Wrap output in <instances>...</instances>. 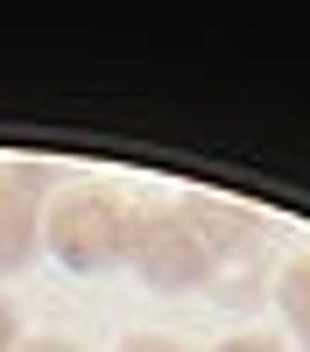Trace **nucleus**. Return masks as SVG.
I'll list each match as a JSON object with an SVG mask.
<instances>
[{"label":"nucleus","mask_w":310,"mask_h":352,"mask_svg":"<svg viewBox=\"0 0 310 352\" xmlns=\"http://www.w3.org/2000/svg\"><path fill=\"white\" fill-rule=\"evenodd\" d=\"M212 352H282V345H275V338H254V331H247V338H225V345H212Z\"/></svg>","instance_id":"6"},{"label":"nucleus","mask_w":310,"mask_h":352,"mask_svg":"<svg viewBox=\"0 0 310 352\" xmlns=\"http://www.w3.org/2000/svg\"><path fill=\"white\" fill-rule=\"evenodd\" d=\"M120 352H177V345H169V338H127Z\"/></svg>","instance_id":"9"},{"label":"nucleus","mask_w":310,"mask_h":352,"mask_svg":"<svg viewBox=\"0 0 310 352\" xmlns=\"http://www.w3.org/2000/svg\"><path fill=\"white\" fill-rule=\"evenodd\" d=\"M282 317H289V331L303 338V352H310V261H289V268H282Z\"/></svg>","instance_id":"5"},{"label":"nucleus","mask_w":310,"mask_h":352,"mask_svg":"<svg viewBox=\"0 0 310 352\" xmlns=\"http://www.w3.org/2000/svg\"><path fill=\"white\" fill-rule=\"evenodd\" d=\"M127 261L148 289H197L219 261L205 254L197 226L184 219V204H155V212H134V240H127Z\"/></svg>","instance_id":"2"},{"label":"nucleus","mask_w":310,"mask_h":352,"mask_svg":"<svg viewBox=\"0 0 310 352\" xmlns=\"http://www.w3.org/2000/svg\"><path fill=\"white\" fill-rule=\"evenodd\" d=\"M14 338H21V324H14V310L0 303V352H14Z\"/></svg>","instance_id":"7"},{"label":"nucleus","mask_w":310,"mask_h":352,"mask_svg":"<svg viewBox=\"0 0 310 352\" xmlns=\"http://www.w3.org/2000/svg\"><path fill=\"white\" fill-rule=\"evenodd\" d=\"M43 212H49V176L36 162H0V275L36 254Z\"/></svg>","instance_id":"3"},{"label":"nucleus","mask_w":310,"mask_h":352,"mask_svg":"<svg viewBox=\"0 0 310 352\" xmlns=\"http://www.w3.org/2000/svg\"><path fill=\"white\" fill-rule=\"evenodd\" d=\"M184 219L197 226V240H205V254H212V261L247 254L254 240H261V226H254L240 204H219V197H184Z\"/></svg>","instance_id":"4"},{"label":"nucleus","mask_w":310,"mask_h":352,"mask_svg":"<svg viewBox=\"0 0 310 352\" xmlns=\"http://www.w3.org/2000/svg\"><path fill=\"white\" fill-rule=\"evenodd\" d=\"M43 240L56 247L71 275H99L113 261H127L134 240V204H120L113 190H64L43 212Z\"/></svg>","instance_id":"1"},{"label":"nucleus","mask_w":310,"mask_h":352,"mask_svg":"<svg viewBox=\"0 0 310 352\" xmlns=\"http://www.w3.org/2000/svg\"><path fill=\"white\" fill-rule=\"evenodd\" d=\"M14 352H78V345H64V338H28V345H14Z\"/></svg>","instance_id":"8"}]
</instances>
